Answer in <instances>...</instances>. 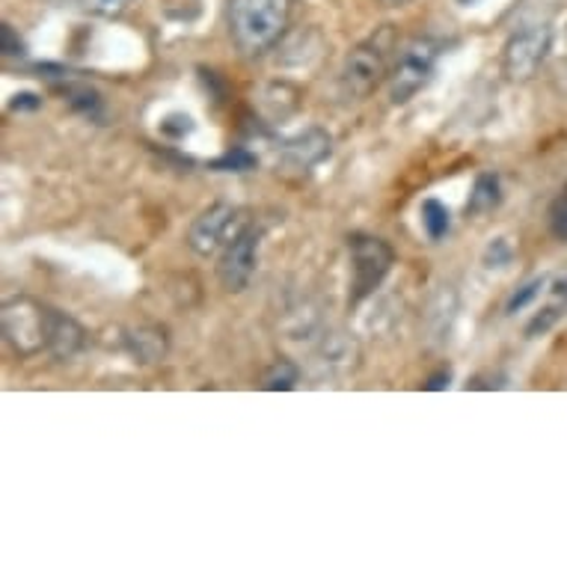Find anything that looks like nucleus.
<instances>
[{
    "label": "nucleus",
    "mask_w": 567,
    "mask_h": 567,
    "mask_svg": "<svg viewBox=\"0 0 567 567\" xmlns=\"http://www.w3.org/2000/svg\"><path fill=\"white\" fill-rule=\"evenodd\" d=\"M547 286H549V277L529 279L526 286H520V289L514 291L512 298H508V303H505V316H517L520 309H526L529 303H535V300L540 298V291H547Z\"/></svg>",
    "instance_id": "nucleus-17"
},
{
    "label": "nucleus",
    "mask_w": 567,
    "mask_h": 567,
    "mask_svg": "<svg viewBox=\"0 0 567 567\" xmlns=\"http://www.w3.org/2000/svg\"><path fill=\"white\" fill-rule=\"evenodd\" d=\"M440 54H443V42L431 37L410 39L408 45L401 48L392 60L390 72L392 104H408L431 84V78L437 72Z\"/></svg>",
    "instance_id": "nucleus-3"
},
{
    "label": "nucleus",
    "mask_w": 567,
    "mask_h": 567,
    "mask_svg": "<svg viewBox=\"0 0 567 567\" xmlns=\"http://www.w3.org/2000/svg\"><path fill=\"white\" fill-rule=\"evenodd\" d=\"M190 128H194V122H190V116H182V113H173V116L161 122V131L169 134V137H185V134H190Z\"/></svg>",
    "instance_id": "nucleus-23"
},
{
    "label": "nucleus",
    "mask_w": 567,
    "mask_h": 567,
    "mask_svg": "<svg viewBox=\"0 0 567 567\" xmlns=\"http://www.w3.org/2000/svg\"><path fill=\"white\" fill-rule=\"evenodd\" d=\"M565 312H567V268L549 279L547 303H544V307L538 309V316L529 321L526 336H529V339H538V336L547 333L549 327L556 324L558 318L565 316Z\"/></svg>",
    "instance_id": "nucleus-11"
},
{
    "label": "nucleus",
    "mask_w": 567,
    "mask_h": 567,
    "mask_svg": "<svg viewBox=\"0 0 567 567\" xmlns=\"http://www.w3.org/2000/svg\"><path fill=\"white\" fill-rule=\"evenodd\" d=\"M259 241L261 233L256 226H241L233 235V241L224 247L220 265H217V277L226 291H244L250 286L252 274H256V261H259Z\"/></svg>",
    "instance_id": "nucleus-8"
},
{
    "label": "nucleus",
    "mask_w": 567,
    "mask_h": 567,
    "mask_svg": "<svg viewBox=\"0 0 567 567\" xmlns=\"http://www.w3.org/2000/svg\"><path fill=\"white\" fill-rule=\"evenodd\" d=\"M549 233L556 235L558 241H567V187L549 205Z\"/></svg>",
    "instance_id": "nucleus-19"
},
{
    "label": "nucleus",
    "mask_w": 567,
    "mask_h": 567,
    "mask_svg": "<svg viewBox=\"0 0 567 567\" xmlns=\"http://www.w3.org/2000/svg\"><path fill=\"white\" fill-rule=\"evenodd\" d=\"M125 348L131 351V357H137V363H161L169 351L167 330L155 324L128 330V336H125Z\"/></svg>",
    "instance_id": "nucleus-12"
},
{
    "label": "nucleus",
    "mask_w": 567,
    "mask_h": 567,
    "mask_svg": "<svg viewBox=\"0 0 567 567\" xmlns=\"http://www.w3.org/2000/svg\"><path fill=\"white\" fill-rule=\"evenodd\" d=\"M86 330L75 318L65 316L60 309L48 307V353L56 360H72L75 353L84 351Z\"/></svg>",
    "instance_id": "nucleus-9"
},
{
    "label": "nucleus",
    "mask_w": 567,
    "mask_h": 567,
    "mask_svg": "<svg viewBox=\"0 0 567 567\" xmlns=\"http://www.w3.org/2000/svg\"><path fill=\"white\" fill-rule=\"evenodd\" d=\"M295 0H229L226 24L244 56H259L286 37Z\"/></svg>",
    "instance_id": "nucleus-1"
},
{
    "label": "nucleus",
    "mask_w": 567,
    "mask_h": 567,
    "mask_svg": "<svg viewBox=\"0 0 567 567\" xmlns=\"http://www.w3.org/2000/svg\"><path fill=\"white\" fill-rule=\"evenodd\" d=\"M508 261H512V244H508V238H496L484 252V265L487 268H503Z\"/></svg>",
    "instance_id": "nucleus-21"
},
{
    "label": "nucleus",
    "mask_w": 567,
    "mask_h": 567,
    "mask_svg": "<svg viewBox=\"0 0 567 567\" xmlns=\"http://www.w3.org/2000/svg\"><path fill=\"white\" fill-rule=\"evenodd\" d=\"M422 229L429 235L431 241H440V238H446L449 226H452V215H449V208L440 199H425L422 203Z\"/></svg>",
    "instance_id": "nucleus-15"
},
{
    "label": "nucleus",
    "mask_w": 567,
    "mask_h": 567,
    "mask_svg": "<svg viewBox=\"0 0 567 567\" xmlns=\"http://www.w3.org/2000/svg\"><path fill=\"white\" fill-rule=\"evenodd\" d=\"M503 203V185H499V176L493 173H482L475 178L473 194H470V203H466V215L470 217H484L496 212Z\"/></svg>",
    "instance_id": "nucleus-13"
},
{
    "label": "nucleus",
    "mask_w": 567,
    "mask_h": 567,
    "mask_svg": "<svg viewBox=\"0 0 567 567\" xmlns=\"http://www.w3.org/2000/svg\"><path fill=\"white\" fill-rule=\"evenodd\" d=\"M461 7H475V3H482V0H457Z\"/></svg>",
    "instance_id": "nucleus-27"
},
{
    "label": "nucleus",
    "mask_w": 567,
    "mask_h": 567,
    "mask_svg": "<svg viewBox=\"0 0 567 567\" xmlns=\"http://www.w3.org/2000/svg\"><path fill=\"white\" fill-rule=\"evenodd\" d=\"M386 7H404V3H410V0H383Z\"/></svg>",
    "instance_id": "nucleus-26"
},
{
    "label": "nucleus",
    "mask_w": 567,
    "mask_h": 567,
    "mask_svg": "<svg viewBox=\"0 0 567 567\" xmlns=\"http://www.w3.org/2000/svg\"><path fill=\"white\" fill-rule=\"evenodd\" d=\"M39 104H42V99H39L37 93H19V95H12L10 111H16V113L39 111Z\"/></svg>",
    "instance_id": "nucleus-24"
},
{
    "label": "nucleus",
    "mask_w": 567,
    "mask_h": 567,
    "mask_svg": "<svg viewBox=\"0 0 567 567\" xmlns=\"http://www.w3.org/2000/svg\"><path fill=\"white\" fill-rule=\"evenodd\" d=\"M549 48H553L549 24H532V28L517 30L503 48V75L514 84L532 81L540 72V65L547 63Z\"/></svg>",
    "instance_id": "nucleus-6"
},
{
    "label": "nucleus",
    "mask_w": 567,
    "mask_h": 567,
    "mask_svg": "<svg viewBox=\"0 0 567 567\" xmlns=\"http://www.w3.org/2000/svg\"><path fill=\"white\" fill-rule=\"evenodd\" d=\"M449 381H452V369H446V365H443V369H440L437 374H431L429 381H425V390H429V392L446 390Z\"/></svg>",
    "instance_id": "nucleus-25"
},
{
    "label": "nucleus",
    "mask_w": 567,
    "mask_h": 567,
    "mask_svg": "<svg viewBox=\"0 0 567 567\" xmlns=\"http://www.w3.org/2000/svg\"><path fill=\"white\" fill-rule=\"evenodd\" d=\"M212 167H215V169H224V173H247V169L256 167V158H252L250 152L235 150V152H226L224 158L215 161Z\"/></svg>",
    "instance_id": "nucleus-20"
},
{
    "label": "nucleus",
    "mask_w": 567,
    "mask_h": 567,
    "mask_svg": "<svg viewBox=\"0 0 567 567\" xmlns=\"http://www.w3.org/2000/svg\"><path fill=\"white\" fill-rule=\"evenodd\" d=\"M3 342L16 357H37L48 351V307L33 298H12L0 309Z\"/></svg>",
    "instance_id": "nucleus-5"
},
{
    "label": "nucleus",
    "mask_w": 567,
    "mask_h": 567,
    "mask_svg": "<svg viewBox=\"0 0 567 567\" xmlns=\"http://www.w3.org/2000/svg\"><path fill=\"white\" fill-rule=\"evenodd\" d=\"M348 250H351V295H348V303L360 307L365 298H372L374 291L381 289V282L395 265V252L383 238L360 233L348 238Z\"/></svg>",
    "instance_id": "nucleus-4"
},
{
    "label": "nucleus",
    "mask_w": 567,
    "mask_h": 567,
    "mask_svg": "<svg viewBox=\"0 0 567 567\" xmlns=\"http://www.w3.org/2000/svg\"><path fill=\"white\" fill-rule=\"evenodd\" d=\"M78 7L90 16H99V19H116L122 12L128 10L134 0H75Z\"/></svg>",
    "instance_id": "nucleus-18"
},
{
    "label": "nucleus",
    "mask_w": 567,
    "mask_h": 567,
    "mask_svg": "<svg viewBox=\"0 0 567 567\" xmlns=\"http://www.w3.org/2000/svg\"><path fill=\"white\" fill-rule=\"evenodd\" d=\"M0 48H3V56L7 60H12V56H24V39L16 33V28L12 24H3V30H0Z\"/></svg>",
    "instance_id": "nucleus-22"
},
{
    "label": "nucleus",
    "mask_w": 567,
    "mask_h": 567,
    "mask_svg": "<svg viewBox=\"0 0 567 567\" xmlns=\"http://www.w3.org/2000/svg\"><path fill=\"white\" fill-rule=\"evenodd\" d=\"M327 155H330V134L321 128L303 131L282 146V164L289 169H298V173L318 167Z\"/></svg>",
    "instance_id": "nucleus-10"
},
{
    "label": "nucleus",
    "mask_w": 567,
    "mask_h": 567,
    "mask_svg": "<svg viewBox=\"0 0 567 567\" xmlns=\"http://www.w3.org/2000/svg\"><path fill=\"white\" fill-rule=\"evenodd\" d=\"M300 369L291 360H277V363L270 365L265 378H261V390L268 392H289L298 386Z\"/></svg>",
    "instance_id": "nucleus-16"
},
{
    "label": "nucleus",
    "mask_w": 567,
    "mask_h": 567,
    "mask_svg": "<svg viewBox=\"0 0 567 567\" xmlns=\"http://www.w3.org/2000/svg\"><path fill=\"white\" fill-rule=\"evenodd\" d=\"M392 51H395V30L390 24L353 48L339 72V90L344 99H369L383 81H390Z\"/></svg>",
    "instance_id": "nucleus-2"
},
{
    "label": "nucleus",
    "mask_w": 567,
    "mask_h": 567,
    "mask_svg": "<svg viewBox=\"0 0 567 567\" xmlns=\"http://www.w3.org/2000/svg\"><path fill=\"white\" fill-rule=\"evenodd\" d=\"M56 90L65 95V102L72 104L75 111L84 113V116H93V120L102 116V95L95 93L93 86L75 84V81H63V84H56Z\"/></svg>",
    "instance_id": "nucleus-14"
},
{
    "label": "nucleus",
    "mask_w": 567,
    "mask_h": 567,
    "mask_svg": "<svg viewBox=\"0 0 567 567\" xmlns=\"http://www.w3.org/2000/svg\"><path fill=\"white\" fill-rule=\"evenodd\" d=\"M241 229V217H238V208L229 203H215L205 208L203 215L196 217L190 229H187V247L196 252V256H215L233 241V235Z\"/></svg>",
    "instance_id": "nucleus-7"
}]
</instances>
